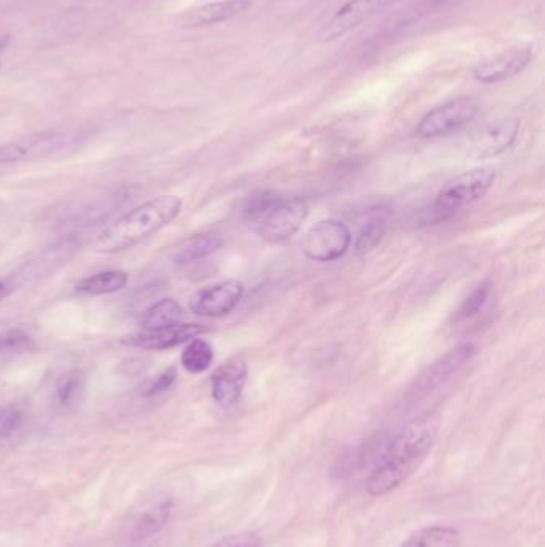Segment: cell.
I'll return each instance as SVG.
<instances>
[{
	"instance_id": "8992f818",
	"label": "cell",
	"mask_w": 545,
	"mask_h": 547,
	"mask_svg": "<svg viewBox=\"0 0 545 547\" xmlns=\"http://www.w3.org/2000/svg\"><path fill=\"white\" fill-rule=\"evenodd\" d=\"M477 112L478 104L474 98L469 96L454 98L427 112L419 122L416 133L421 138H440V136L451 135L470 124L477 116Z\"/></svg>"
},
{
	"instance_id": "44dd1931",
	"label": "cell",
	"mask_w": 545,
	"mask_h": 547,
	"mask_svg": "<svg viewBox=\"0 0 545 547\" xmlns=\"http://www.w3.org/2000/svg\"><path fill=\"white\" fill-rule=\"evenodd\" d=\"M172 508V501L167 500L143 512L140 519L136 520L135 528H133V540H146V538L157 535L168 524V520L172 516Z\"/></svg>"
},
{
	"instance_id": "5bb4252c",
	"label": "cell",
	"mask_w": 545,
	"mask_h": 547,
	"mask_svg": "<svg viewBox=\"0 0 545 547\" xmlns=\"http://www.w3.org/2000/svg\"><path fill=\"white\" fill-rule=\"evenodd\" d=\"M520 122L512 117L491 120L478 130L474 138V154L478 159L499 156L517 140Z\"/></svg>"
},
{
	"instance_id": "4316f807",
	"label": "cell",
	"mask_w": 545,
	"mask_h": 547,
	"mask_svg": "<svg viewBox=\"0 0 545 547\" xmlns=\"http://www.w3.org/2000/svg\"><path fill=\"white\" fill-rule=\"evenodd\" d=\"M24 412L18 405L0 407V439L15 436L23 428Z\"/></svg>"
},
{
	"instance_id": "ffe728a7",
	"label": "cell",
	"mask_w": 545,
	"mask_h": 547,
	"mask_svg": "<svg viewBox=\"0 0 545 547\" xmlns=\"http://www.w3.org/2000/svg\"><path fill=\"white\" fill-rule=\"evenodd\" d=\"M184 311L178 301L172 298H164L152 304L141 317V327L144 330H159V328L172 327L181 324Z\"/></svg>"
},
{
	"instance_id": "30bf717a",
	"label": "cell",
	"mask_w": 545,
	"mask_h": 547,
	"mask_svg": "<svg viewBox=\"0 0 545 547\" xmlns=\"http://www.w3.org/2000/svg\"><path fill=\"white\" fill-rule=\"evenodd\" d=\"M533 58V44L514 45L480 61L472 74L478 82L483 84H498L525 71Z\"/></svg>"
},
{
	"instance_id": "2e32d148",
	"label": "cell",
	"mask_w": 545,
	"mask_h": 547,
	"mask_svg": "<svg viewBox=\"0 0 545 547\" xmlns=\"http://www.w3.org/2000/svg\"><path fill=\"white\" fill-rule=\"evenodd\" d=\"M251 5H253L251 0H218V2H211L191 10L184 15L183 24L187 28H200V26L224 23L247 12Z\"/></svg>"
},
{
	"instance_id": "9c48e42d",
	"label": "cell",
	"mask_w": 545,
	"mask_h": 547,
	"mask_svg": "<svg viewBox=\"0 0 545 547\" xmlns=\"http://www.w3.org/2000/svg\"><path fill=\"white\" fill-rule=\"evenodd\" d=\"M309 215L307 202L301 197L282 199L258 223L259 236L267 242L279 244L295 236Z\"/></svg>"
},
{
	"instance_id": "836d02e7",
	"label": "cell",
	"mask_w": 545,
	"mask_h": 547,
	"mask_svg": "<svg viewBox=\"0 0 545 547\" xmlns=\"http://www.w3.org/2000/svg\"><path fill=\"white\" fill-rule=\"evenodd\" d=\"M2 208H4V204H2V202H0V212H2Z\"/></svg>"
},
{
	"instance_id": "5b68a950",
	"label": "cell",
	"mask_w": 545,
	"mask_h": 547,
	"mask_svg": "<svg viewBox=\"0 0 545 547\" xmlns=\"http://www.w3.org/2000/svg\"><path fill=\"white\" fill-rule=\"evenodd\" d=\"M79 240L74 236L56 242L52 247L45 248L36 258L26 261L23 266L13 272V276L5 277L12 292L26 285L36 284L44 277L58 271L61 266L68 263L72 256L79 250Z\"/></svg>"
},
{
	"instance_id": "cb8c5ba5",
	"label": "cell",
	"mask_w": 545,
	"mask_h": 547,
	"mask_svg": "<svg viewBox=\"0 0 545 547\" xmlns=\"http://www.w3.org/2000/svg\"><path fill=\"white\" fill-rule=\"evenodd\" d=\"M32 340L21 328H12L0 333V356H15L31 348Z\"/></svg>"
},
{
	"instance_id": "484cf974",
	"label": "cell",
	"mask_w": 545,
	"mask_h": 547,
	"mask_svg": "<svg viewBox=\"0 0 545 547\" xmlns=\"http://www.w3.org/2000/svg\"><path fill=\"white\" fill-rule=\"evenodd\" d=\"M384 234H386V221L382 220V218H373V220L368 221L363 226L355 248L359 252H370L373 248L378 247Z\"/></svg>"
},
{
	"instance_id": "52a82bcc",
	"label": "cell",
	"mask_w": 545,
	"mask_h": 547,
	"mask_svg": "<svg viewBox=\"0 0 545 547\" xmlns=\"http://www.w3.org/2000/svg\"><path fill=\"white\" fill-rule=\"evenodd\" d=\"M398 2H402V0H349L347 4L333 13L330 20L322 24L315 39L320 44H328L333 40L341 39L349 32L354 31L355 28H359L360 24Z\"/></svg>"
},
{
	"instance_id": "f1b7e54d",
	"label": "cell",
	"mask_w": 545,
	"mask_h": 547,
	"mask_svg": "<svg viewBox=\"0 0 545 547\" xmlns=\"http://www.w3.org/2000/svg\"><path fill=\"white\" fill-rule=\"evenodd\" d=\"M210 547H263V540L256 532H239L224 536Z\"/></svg>"
},
{
	"instance_id": "f546056e",
	"label": "cell",
	"mask_w": 545,
	"mask_h": 547,
	"mask_svg": "<svg viewBox=\"0 0 545 547\" xmlns=\"http://www.w3.org/2000/svg\"><path fill=\"white\" fill-rule=\"evenodd\" d=\"M176 381V368L170 367L165 370L162 375L157 376L156 380L149 384L146 391L143 392L144 397L157 396L160 392H165L167 389L172 388L173 383Z\"/></svg>"
},
{
	"instance_id": "ba28073f",
	"label": "cell",
	"mask_w": 545,
	"mask_h": 547,
	"mask_svg": "<svg viewBox=\"0 0 545 547\" xmlns=\"http://www.w3.org/2000/svg\"><path fill=\"white\" fill-rule=\"evenodd\" d=\"M76 143L77 136L74 133L50 132L34 135L26 140L0 146V165L58 156L61 152L74 148Z\"/></svg>"
},
{
	"instance_id": "d4e9b609",
	"label": "cell",
	"mask_w": 545,
	"mask_h": 547,
	"mask_svg": "<svg viewBox=\"0 0 545 547\" xmlns=\"http://www.w3.org/2000/svg\"><path fill=\"white\" fill-rule=\"evenodd\" d=\"M280 197L275 196L272 192H259L255 196L250 197L247 200V204L243 207V216L248 221H261L263 216L266 215L277 202Z\"/></svg>"
},
{
	"instance_id": "4dcf8cb0",
	"label": "cell",
	"mask_w": 545,
	"mask_h": 547,
	"mask_svg": "<svg viewBox=\"0 0 545 547\" xmlns=\"http://www.w3.org/2000/svg\"><path fill=\"white\" fill-rule=\"evenodd\" d=\"M12 292V288L8 285L7 279H0V303L7 298Z\"/></svg>"
},
{
	"instance_id": "9a60e30c",
	"label": "cell",
	"mask_w": 545,
	"mask_h": 547,
	"mask_svg": "<svg viewBox=\"0 0 545 547\" xmlns=\"http://www.w3.org/2000/svg\"><path fill=\"white\" fill-rule=\"evenodd\" d=\"M477 352L474 343L459 344L458 348L451 349L448 354L440 357L437 362L427 367L416 380V391H432V388L448 380L453 373H458L464 365L469 364Z\"/></svg>"
},
{
	"instance_id": "6da1fadb",
	"label": "cell",
	"mask_w": 545,
	"mask_h": 547,
	"mask_svg": "<svg viewBox=\"0 0 545 547\" xmlns=\"http://www.w3.org/2000/svg\"><path fill=\"white\" fill-rule=\"evenodd\" d=\"M440 426L442 416L437 410L422 413L406 424L387 445L378 466L366 480V492L384 496L410 479L434 447Z\"/></svg>"
},
{
	"instance_id": "8fae6325",
	"label": "cell",
	"mask_w": 545,
	"mask_h": 547,
	"mask_svg": "<svg viewBox=\"0 0 545 547\" xmlns=\"http://www.w3.org/2000/svg\"><path fill=\"white\" fill-rule=\"evenodd\" d=\"M245 287L239 280H223L219 284L202 288L191 301V311L200 317H224L231 314L242 301Z\"/></svg>"
},
{
	"instance_id": "4fadbf2b",
	"label": "cell",
	"mask_w": 545,
	"mask_h": 547,
	"mask_svg": "<svg viewBox=\"0 0 545 547\" xmlns=\"http://www.w3.org/2000/svg\"><path fill=\"white\" fill-rule=\"evenodd\" d=\"M248 365L243 359H231L216 368L211 376V396L219 407L229 408L239 402L247 384Z\"/></svg>"
},
{
	"instance_id": "e0dca14e",
	"label": "cell",
	"mask_w": 545,
	"mask_h": 547,
	"mask_svg": "<svg viewBox=\"0 0 545 547\" xmlns=\"http://www.w3.org/2000/svg\"><path fill=\"white\" fill-rule=\"evenodd\" d=\"M461 532L451 525H429L411 533L397 547H459Z\"/></svg>"
},
{
	"instance_id": "d6a6232c",
	"label": "cell",
	"mask_w": 545,
	"mask_h": 547,
	"mask_svg": "<svg viewBox=\"0 0 545 547\" xmlns=\"http://www.w3.org/2000/svg\"><path fill=\"white\" fill-rule=\"evenodd\" d=\"M4 252V245L0 244V253Z\"/></svg>"
},
{
	"instance_id": "1f68e13d",
	"label": "cell",
	"mask_w": 545,
	"mask_h": 547,
	"mask_svg": "<svg viewBox=\"0 0 545 547\" xmlns=\"http://www.w3.org/2000/svg\"><path fill=\"white\" fill-rule=\"evenodd\" d=\"M8 45V36H0V53L4 52Z\"/></svg>"
},
{
	"instance_id": "83f0119b",
	"label": "cell",
	"mask_w": 545,
	"mask_h": 547,
	"mask_svg": "<svg viewBox=\"0 0 545 547\" xmlns=\"http://www.w3.org/2000/svg\"><path fill=\"white\" fill-rule=\"evenodd\" d=\"M488 293H490V287L480 285V287L462 303L458 314H456L458 320L470 319V317H474L475 314H478L480 309L485 306L486 300H488Z\"/></svg>"
},
{
	"instance_id": "7c38bea8",
	"label": "cell",
	"mask_w": 545,
	"mask_h": 547,
	"mask_svg": "<svg viewBox=\"0 0 545 547\" xmlns=\"http://www.w3.org/2000/svg\"><path fill=\"white\" fill-rule=\"evenodd\" d=\"M205 332L207 330L197 324H176L172 327L159 328V330L133 333V335L125 336L120 343L132 348L146 349V351H165V349L189 343Z\"/></svg>"
},
{
	"instance_id": "603a6c76",
	"label": "cell",
	"mask_w": 545,
	"mask_h": 547,
	"mask_svg": "<svg viewBox=\"0 0 545 547\" xmlns=\"http://www.w3.org/2000/svg\"><path fill=\"white\" fill-rule=\"evenodd\" d=\"M85 376L80 370H71L56 386V400L63 408H76L84 397Z\"/></svg>"
},
{
	"instance_id": "ac0fdd59",
	"label": "cell",
	"mask_w": 545,
	"mask_h": 547,
	"mask_svg": "<svg viewBox=\"0 0 545 547\" xmlns=\"http://www.w3.org/2000/svg\"><path fill=\"white\" fill-rule=\"evenodd\" d=\"M221 247H223V237L219 236L218 232L195 234V236L184 240L183 244L178 247L173 255V261L176 264L194 263V261L213 255Z\"/></svg>"
},
{
	"instance_id": "3957f363",
	"label": "cell",
	"mask_w": 545,
	"mask_h": 547,
	"mask_svg": "<svg viewBox=\"0 0 545 547\" xmlns=\"http://www.w3.org/2000/svg\"><path fill=\"white\" fill-rule=\"evenodd\" d=\"M496 176V170L491 167L470 168L462 172L438 192L435 210L442 215H453L474 205L493 188Z\"/></svg>"
},
{
	"instance_id": "277c9868",
	"label": "cell",
	"mask_w": 545,
	"mask_h": 547,
	"mask_svg": "<svg viewBox=\"0 0 545 547\" xmlns=\"http://www.w3.org/2000/svg\"><path fill=\"white\" fill-rule=\"evenodd\" d=\"M352 244L351 229L335 218L315 223L304 234L303 252L312 261L328 263L343 258Z\"/></svg>"
},
{
	"instance_id": "d6986e66",
	"label": "cell",
	"mask_w": 545,
	"mask_h": 547,
	"mask_svg": "<svg viewBox=\"0 0 545 547\" xmlns=\"http://www.w3.org/2000/svg\"><path fill=\"white\" fill-rule=\"evenodd\" d=\"M128 272L122 269L96 272L93 276L85 277L76 285L80 295L103 296L124 290L128 284Z\"/></svg>"
},
{
	"instance_id": "7402d4cb",
	"label": "cell",
	"mask_w": 545,
	"mask_h": 547,
	"mask_svg": "<svg viewBox=\"0 0 545 547\" xmlns=\"http://www.w3.org/2000/svg\"><path fill=\"white\" fill-rule=\"evenodd\" d=\"M215 352L208 341L202 338H194L189 341L183 354H181V364L186 372L197 375V373L207 372L213 364Z\"/></svg>"
},
{
	"instance_id": "7a4b0ae2",
	"label": "cell",
	"mask_w": 545,
	"mask_h": 547,
	"mask_svg": "<svg viewBox=\"0 0 545 547\" xmlns=\"http://www.w3.org/2000/svg\"><path fill=\"white\" fill-rule=\"evenodd\" d=\"M183 210V200L176 196H160L120 216L116 223L101 232L93 244L96 253L124 252L167 228Z\"/></svg>"
}]
</instances>
